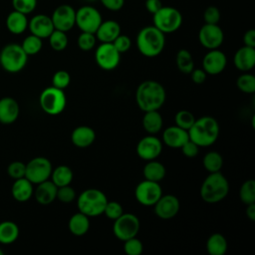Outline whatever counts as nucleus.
<instances>
[{
    "label": "nucleus",
    "mask_w": 255,
    "mask_h": 255,
    "mask_svg": "<svg viewBox=\"0 0 255 255\" xmlns=\"http://www.w3.org/2000/svg\"><path fill=\"white\" fill-rule=\"evenodd\" d=\"M161 195L162 189L159 182L147 179L140 181L134 189L135 199L138 203L144 206H153Z\"/></svg>",
    "instance_id": "12"
},
{
    "label": "nucleus",
    "mask_w": 255,
    "mask_h": 255,
    "mask_svg": "<svg viewBox=\"0 0 255 255\" xmlns=\"http://www.w3.org/2000/svg\"><path fill=\"white\" fill-rule=\"evenodd\" d=\"M96 35L94 33L82 32L77 40L78 47L83 51H91L96 46Z\"/></svg>",
    "instance_id": "41"
},
{
    "label": "nucleus",
    "mask_w": 255,
    "mask_h": 255,
    "mask_svg": "<svg viewBox=\"0 0 255 255\" xmlns=\"http://www.w3.org/2000/svg\"><path fill=\"white\" fill-rule=\"evenodd\" d=\"M239 196L241 201L246 205L255 203V181L253 179H248L242 183L239 190Z\"/></svg>",
    "instance_id": "38"
},
{
    "label": "nucleus",
    "mask_w": 255,
    "mask_h": 255,
    "mask_svg": "<svg viewBox=\"0 0 255 255\" xmlns=\"http://www.w3.org/2000/svg\"><path fill=\"white\" fill-rule=\"evenodd\" d=\"M162 125V117L157 111L144 112L142 117V127L146 132L149 134H155L161 129Z\"/></svg>",
    "instance_id": "29"
},
{
    "label": "nucleus",
    "mask_w": 255,
    "mask_h": 255,
    "mask_svg": "<svg viewBox=\"0 0 255 255\" xmlns=\"http://www.w3.org/2000/svg\"><path fill=\"white\" fill-rule=\"evenodd\" d=\"M124 213L122 205L117 201H108L104 210V214L112 220H116Z\"/></svg>",
    "instance_id": "46"
},
{
    "label": "nucleus",
    "mask_w": 255,
    "mask_h": 255,
    "mask_svg": "<svg viewBox=\"0 0 255 255\" xmlns=\"http://www.w3.org/2000/svg\"><path fill=\"white\" fill-rule=\"evenodd\" d=\"M14 10L23 14L32 13L37 6V0H12Z\"/></svg>",
    "instance_id": "44"
},
{
    "label": "nucleus",
    "mask_w": 255,
    "mask_h": 255,
    "mask_svg": "<svg viewBox=\"0 0 255 255\" xmlns=\"http://www.w3.org/2000/svg\"><path fill=\"white\" fill-rule=\"evenodd\" d=\"M71 139L74 145L78 147H88L95 141L96 132L88 126H80L72 131Z\"/></svg>",
    "instance_id": "24"
},
{
    "label": "nucleus",
    "mask_w": 255,
    "mask_h": 255,
    "mask_svg": "<svg viewBox=\"0 0 255 255\" xmlns=\"http://www.w3.org/2000/svg\"><path fill=\"white\" fill-rule=\"evenodd\" d=\"M70 82H71V76L67 71H64V70L57 71L52 78L53 87L61 90L66 89L70 85Z\"/></svg>",
    "instance_id": "43"
},
{
    "label": "nucleus",
    "mask_w": 255,
    "mask_h": 255,
    "mask_svg": "<svg viewBox=\"0 0 255 255\" xmlns=\"http://www.w3.org/2000/svg\"><path fill=\"white\" fill-rule=\"evenodd\" d=\"M203 20L206 24H218L220 11L216 6H208L203 12Z\"/></svg>",
    "instance_id": "48"
},
{
    "label": "nucleus",
    "mask_w": 255,
    "mask_h": 255,
    "mask_svg": "<svg viewBox=\"0 0 255 255\" xmlns=\"http://www.w3.org/2000/svg\"><path fill=\"white\" fill-rule=\"evenodd\" d=\"M11 192L15 200L19 202H25L31 198L34 192L33 183L26 177L15 179V182L11 188Z\"/></svg>",
    "instance_id": "26"
},
{
    "label": "nucleus",
    "mask_w": 255,
    "mask_h": 255,
    "mask_svg": "<svg viewBox=\"0 0 255 255\" xmlns=\"http://www.w3.org/2000/svg\"><path fill=\"white\" fill-rule=\"evenodd\" d=\"M121 34V25L115 20L102 21L95 35L101 43H113Z\"/></svg>",
    "instance_id": "22"
},
{
    "label": "nucleus",
    "mask_w": 255,
    "mask_h": 255,
    "mask_svg": "<svg viewBox=\"0 0 255 255\" xmlns=\"http://www.w3.org/2000/svg\"><path fill=\"white\" fill-rule=\"evenodd\" d=\"M39 103L42 108V110L51 116H56L61 114L67 104L66 95L64 93V90L55 88V87H49L46 88L40 95Z\"/></svg>",
    "instance_id": "8"
},
{
    "label": "nucleus",
    "mask_w": 255,
    "mask_h": 255,
    "mask_svg": "<svg viewBox=\"0 0 255 255\" xmlns=\"http://www.w3.org/2000/svg\"><path fill=\"white\" fill-rule=\"evenodd\" d=\"M189 75L191 76L192 82L197 85L204 83L207 76V74L204 72L203 69H193Z\"/></svg>",
    "instance_id": "52"
},
{
    "label": "nucleus",
    "mask_w": 255,
    "mask_h": 255,
    "mask_svg": "<svg viewBox=\"0 0 255 255\" xmlns=\"http://www.w3.org/2000/svg\"><path fill=\"white\" fill-rule=\"evenodd\" d=\"M237 88L246 94H253L255 92V77L251 74L244 73L236 80Z\"/></svg>",
    "instance_id": "39"
},
{
    "label": "nucleus",
    "mask_w": 255,
    "mask_h": 255,
    "mask_svg": "<svg viewBox=\"0 0 255 255\" xmlns=\"http://www.w3.org/2000/svg\"><path fill=\"white\" fill-rule=\"evenodd\" d=\"M50 46L55 51H63L68 46V37L66 32L54 29V31L51 33V35L48 37Z\"/></svg>",
    "instance_id": "36"
},
{
    "label": "nucleus",
    "mask_w": 255,
    "mask_h": 255,
    "mask_svg": "<svg viewBox=\"0 0 255 255\" xmlns=\"http://www.w3.org/2000/svg\"><path fill=\"white\" fill-rule=\"evenodd\" d=\"M42 46H43L42 39L33 35V34L27 36L21 44V47L23 48L24 52L28 56L36 55L37 53H39L42 49Z\"/></svg>",
    "instance_id": "37"
},
{
    "label": "nucleus",
    "mask_w": 255,
    "mask_h": 255,
    "mask_svg": "<svg viewBox=\"0 0 255 255\" xmlns=\"http://www.w3.org/2000/svg\"><path fill=\"white\" fill-rule=\"evenodd\" d=\"M54 28L63 32H68L75 26L76 10L69 4H61L51 16Z\"/></svg>",
    "instance_id": "14"
},
{
    "label": "nucleus",
    "mask_w": 255,
    "mask_h": 255,
    "mask_svg": "<svg viewBox=\"0 0 255 255\" xmlns=\"http://www.w3.org/2000/svg\"><path fill=\"white\" fill-rule=\"evenodd\" d=\"M246 215H247V217H248L251 221H254V220H255V203L247 204Z\"/></svg>",
    "instance_id": "55"
},
{
    "label": "nucleus",
    "mask_w": 255,
    "mask_h": 255,
    "mask_svg": "<svg viewBox=\"0 0 255 255\" xmlns=\"http://www.w3.org/2000/svg\"><path fill=\"white\" fill-rule=\"evenodd\" d=\"M188 139L189 136L187 130L177 126L166 128L162 133L163 143L172 148H180Z\"/></svg>",
    "instance_id": "20"
},
{
    "label": "nucleus",
    "mask_w": 255,
    "mask_h": 255,
    "mask_svg": "<svg viewBox=\"0 0 255 255\" xmlns=\"http://www.w3.org/2000/svg\"><path fill=\"white\" fill-rule=\"evenodd\" d=\"M175 62L178 70L182 74L189 75L194 69V61L191 53L186 49H181L177 52L175 57Z\"/></svg>",
    "instance_id": "34"
},
{
    "label": "nucleus",
    "mask_w": 255,
    "mask_h": 255,
    "mask_svg": "<svg viewBox=\"0 0 255 255\" xmlns=\"http://www.w3.org/2000/svg\"><path fill=\"white\" fill-rule=\"evenodd\" d=\"M154 213L160 219H171L177 215L180 203L176 196L172 194L161 195L154 203Z\"/></svg>",
    "instance_id": "17"
},
{
    "label": "nucleus",
    "mask_w": 255,
    "mask_h": 255,
    "mask_svg": "<svg viewBox=\"0 0 255 255\" xmlns=\"http://www.w3.org/2000/svg\"><path fill=\"white\" fill-rule=\"evenodd\" d=\"M85 1H87V2H95L97 0H85Z\"/></svg>",
    "instance_id": "56"
},
{
    "label": "nucleus",
    "mask_w": 255,
    "mask_h": 255,
    "mask_svg": "<svg viewBox=\"0 0 255 255\" xmlns=\"http://www.w3.org/2000/svg\"><path fill=\"white\" fill-rule=\"evenodd\" d=\"M3 253H4V252H3V251H2V250H1V249H0V255H2V254H3Z\"/></svg>",
    "instance_id": "57"
},
{
    "label": "nucleus",
    "mask_w": 255,
    "mask_h": 255,
    "mask_svg": "<svg viewBox=\"0 0 255 255\" xmlns=\"http://www.w3.org/2000/svg\"><path fill=\"white\" fill-rule=\"evenodd\" d=\"M90 217L83 214L82 212L75 213L69 220L68 227L69 231L75 236H83L90 229Z\"/></svg>",
    "instance_id": "28"
},
{
    "label": "nucleus",
    "mask_w": 255,
    "mask_h": 255,
    "mask_svg": "<svg viewBox=\"0 0 255 255\" xmlns=\"http://www.w3.org/2000/svg\"><path fill=\"white\" fill-rule=\"evenodd\" d=\"M7 172H8V175L14 179L25 177L26 164L21 161H13L8 165Z\"/></svg>",
    "instance_id": "47"
},
{
    "label": "nucleus",
    "mask_w": 255,
    "mask_h": 255,
    "mask_svg": "<svg viewBox=\"0 0 255 255\" xmlns=\"http://www.w3.org/2000/svg\"><path fill=\"white\" fill-rule=\"evenodd\" d=\"M174 121H175V126L185 130H188L193 125V123L195 122V118L189 111L181 110L176 113Z\"/></svg>",
    "instance_id": "40"
},
{
    "label": "nucleus",
    "mask_w": 255,
    "mask_h": 255,
    "mask_svg": "<svg viewBox=\"0 0 255 255\" xmlns=\"http://www.w3.org/2000/svg\"><path fill=\"white\" fill-rule=\"evenodd\" d=\"M153 26L163 34H170L177 31L182 24V15L174 7L162 6L152 15Z\"/></svg>",
    "instance_id": "7"
},
{
    "label": "nucleus",
    "mask_w": 255,
    "mask_h": 255,
    "mask_svg": "<svg viewBox=\"0 0 255 255\" xmlns=\"http://www.w3.org/2000/svg\"><path fill=\"white\" fill-rule=\"evenodd\" d=\"M202 163L205 170L209 173L218 172L223 166V158L219 152L209 151L204 155Z\"/></svg>",
    "instance_id": "35"
},
{
    "label": "nucleus",
    "mask_w": 255,
    "mask_h": 255,
    "mask_svg": "<svg viewBox=\"0 0 255 255\" xmlns=\"http://www.w3.org/2000/svg\"><path fill=\"white\" fill-rule=\"evenodd\" d=\"M162 7V3L160 0H145V9L148 13L154 14Z\"/></svg>",
    "instance_id": "54"
},
{
    "label": "nucleus",
    "mask_w": 255,
    "mask_h": 255,
    "mask_svg": "<svg viewBox=\"0 0 255 255\" xmlns=\"http://www.w3.org/2000/svg\"><path fill=\"white\" fill-rule=\"evenodd\" d=\"M73 171L67 165H59L54 170H52L51 177L52 182L57 186L61 187L64 185H69L73 180Z\"/></svg>",
    "instance_id": "33"
},
{
    "label": "nucleus",
    "mask_w": 255,
    "mask_h": 255,
    "mask_svg": "<svg viewBox=\"0 0 255 255\" xmlns=\"http://www.w3.org/2000/svg\"><path fill=\"white\" fill-rule=\"evenodd\" d=\"M243 43H244V46L255 48V30L254 29L247 30L244 33Z\"/></svg>",
    "instance_id": "53"
},
{
    "label": "nucleus",
    "mask_w": 255,
    "mask_h": 255,
    "mask_svg": "<svg viewBox=\"0 0 255 255\" xmlns=\"http://www.w3.org/2000/svg\"><path fill=\"white\" fill-rule=\"evenodd\" d=\"M198 40L208 50L218 49L224 41V33L218 24L204 23L198 32Z\"/></svg>",
    "instance_id": "15"
},
{
    "label": "nucleus",
    "mask_w": 255,
    "mask_h": 255,
    "mask_svg": "<svg viewBox=\"0 0 255 255\" xmlns=\"http://www.w3.org/2000/svg\"><path fill=\"white\" fill-rule=\"evenodd\" d=\"M28 28H29L31 34H33L41 39L48 38L55 29L51 17L48 15H45V14L35 15L28 22Z\"/></svg>",
    "instance_id": "19"
},
{
    "label": "nucleus",
    "mask_w": 255,
    "mask_h": 255,
    "mask_svg": "<svg viewBox=\"0 0 255 255\" xmlns=\"http://www.w3.org/2000/svg\"><path fill=\"white\" fill-rule=\"evenodd\" d=\"M166 93L161 84L147 80L139 84L135 92V101L142 112L158 111L165 102Z\"/></svg>",
    "instance_id": "1"
},
{
    "label": "nucleus",
    "mask_w": 255,
    "mask_h": 255,
    "mask_svg": "<svg viewBox=\"0 0 255 255\" xmlns=\"http://www.w3.org/2000/svg\"><path fill=\"white\" fill-rule=\"evenodd\" d=\"M103 6L110 11H119L125 5V0H100Z\"/></svg>",
    "instance_id": "51"
},
{
    "label": "nucleus",
    "mask_w": 255,
    "mask_h": 255,
    "mask_svg": "<svg viewBox=\"0 0 255 255\" xmlns=\"http://www.w3.org/2000/svg\"><path fill=\"white\" fill-rule=\"evenodd\" d=\"M162 150L161 140L150 134L142 137L136 145V153L139 158L148 161L156 159Z\"/></svg>",
    "instance_id": "16"
},
{
    "label": "nucleus",
    "mask_w": 255,
    "mask_h": 255,
    "mask_svg": "<svg viewBox=\"0 0 255 255\" xmlns=\"http://www.w3.org/2000/svg\"><path fill=\"white\" fill-rule=\"evenodd\" d=\"M27 61L28 55L19 44H8L0 52V65L8 73L20 72L26 66Z\"/></svg>",
    "instance_id": "6"
},
{
    "label": "nucleus",
    "mask_w": 255,
    "mask_h": 255,
    "mask_svg": "<svg viewBox=\"0 0 255 255\" xmlns=\"http://www.w3.org/2000/svg\"><path fill=\"white\" fill-rule=\"evenodd\" d=\"M189 139L199 147L212 145L219 135V125L212 117H201L195 119L191 128L187 130Z\"/></svg>",
    "instance_id": "2"
},
{
    "label": "nucleus",
    "mask_w": 255,
    "mask_h": 255,
    "mask_svg": "<svg viewBox=\"0 0 255 255\" xmlns=\"http://www.w3.org/2000/svg\"><path fill=\"white\" fill-rule=\"evenodd\" d=\"M113 45L115 46V48L122 54V53H126L127 51H128L131 47V40L129 37H128L127 35H122L120 34L113 42Z\"/></svg>",
    "instance_id": "49"
},
{
    "label": "nucleus",
    "mask_w": 255,
    "mask_h": 255,
    "mask_svg": "<svg viewBox=\"0 0 255 255\" xmlns=\"http://www.w3.org/2000/svg\"><path fill=\"white\" fill-rule=\"evenodd\" d=\"M114 221V234L121 241L135 237L139 231V219L132 213H123Z\"/></svg>",
    "instance_id": "9"
},
{
    "label": "nucleus",
    "mask_w": 255,
    "mask_h": 255,
    "mask_svg": "<svg viewBox=\"0 0 255 255\" xmlns=\"http://www.w3.org/2000/svg\"><path fill=\"white\" fill-rule=\"evenodd\" d=\"M142 173H143L144 179L159 182L164 178L166 170L162 163H160L155 159H152V160H148L147 163L144 165Z\"/></svg>",
    "instance_id": "30"
},
{
    "label": "nucleus",
    "mask_w": 255,
    "mask_h": 255,
    "mask_svg": "<svg viewBox=\"0 0 255 255\" xmlns=\"http://www.w3.org/2000/svg\"><path fill=\"white\" fill-rule=\"evenodd\" d=\"M124 251L127 255H140L143 251V245L135 236L124 241Z\"/></svg>",
    "instance_id": "42"
},
{
    "label": "nucleus",
    "mask_w": 255,
    "mask_h": 255,
    "mask_svg": "<svg viewBox=\"0 0 255 255\" xmlns=\"http://www.w3.org/2000/svg\"><path fill=\"white\" fill-rule=\"evenodd\" d=\"M181 152L186 156V157H194L198 154V150H199V146L194 143L193 141H191L190 139H188L181 147Z\"/></svg>",
    "instance_id": "50"
},
{
    "label": "nucleus",
    "mask_w": 255,
    "mask_h": 255,
    "mask_svg": "<svg viewBox=\"0 0 255 255\" xmlns=\"http://www.w3.org/2000/svg\"><path fill=\"white\" fill-rule=\"evenodd\" d=\"M102 21L103 18L100 11L91 5L82 6L76 10L75 26H77L82 32L95 34Z\"/></svg>",
    "instance_id": "10"
},
{
    "label": "nucleus",
    "mask_w": 255,
    "mask_h": 255,
    "mask_svg": "<svg viewBox=\"0 0 255 255\" xmlns=\"http://www.w3.org/2000/svg\"><path fill=\"white\" fill-rule=\"evenodd\" d=\"M234 66L242 72H248L255 66V48L243 46L234 54Z\"/></svg>",
    "instance_id": "21"
},
{
    "label": "nucleus",
    "mask_w": 255,
    "mask_h": 255,
    "mask_svg": "<svg viewBox=\"0 0 255 255\" xmlns=\"http://www.w3.org/2000/svg\"><path fill=\"white\" fill-rule=\"evenodd\" d=\"M28 22L26 14L13 10L6 18V27L10 33L19 35L26 31L28 28Z\"/></svg>",
    "instance_id": "27"
},
{
    "label": "nucleus",
    "mask_w": 255,
    "mask_h": 255,
    "mask_svg": "<svg viewBox=\"0 0 255 255\" xmlns=\"http://www.w3.org/2000/svg\"><path fill=\"white\" fill-rule=\"evenodd\" d=\"M164 35L153 25L140 29L136 36V47L139 53L147 58L158 56L165 46Z\"/></svg>",
    "instance_id": "3"
},
{
    "label": "nucleus",
    "mask_w": 255,
    "mask_h": 255,
    "mask_svg": "<svg viewBox=\"0 0 255 255\" xmlns=\"http://www.w3.org/2000/svg\"><path fill=\"white\" fill-rule=\"evenodd\" d=\"M227 65V58L225 54L218 50H209L203 57L202 67L207 75H218L222 73Z\"/></svg>",
    "instance_id": "18"
},
{
    "label": "nucleus",
    "mask_w": 255,
    "mask_h": 255,
    "mask_svg": "<svg viewBox=\"0 0 255 255\" xmlns=\"http://www.w3.org/2000/svg\"><path fill=\"white\" fill-rule=\"evenodd\" d=\"M227 241L222 234H212L206 242V250L209 255H224L227 251Z\"/></svg>",
    "instance_id": "31"
},
{
    "label": "nucleus",
    "mask_w": 255,
    "mask_h": 255,
    "mask_svg": "<svg viewBox=\"0 0 255 255\" xmlns=\"http://www.w3.org/2000/svg\"><path fill=\"white\" fill-rule=\"evenodd\" d=\"M20 113V108L16 100L5 97L0 100V123L9 125L14 123Z\"/></svg>",
    "instance_id": "23"
},
{
    "label": "nucleus",
    "mask_w": 255,
    "mask_h": 255,
    "mask_svg": "<svg viewBox=\"0 0 255 255\" xmlns=\"http://www.w3.org/2000/svg\"><path fill=\"white\" fill-rule=\"evenodd\" d=\"M95 60L100 68L106 71L116 69L121 61V53L113 43H102L95 52Z\"/></svg>",
    "instance_id": "13"
},
{
    "label": "nucleus",
    "mask_w": 255,
    "mask_h": 255,
    "mask_svg": "<svg viewBox=\"0 0 255 255\" xmlns=\"http://www.w3.org/2000/svg\"><path fill=\"white\" fill-rule=\"evenodd\" d=\"M19 236V227L13 221H3L0 223V243L11 244Z\"/></svg>",
    "instance_id": "32"
},
{
    "label": "nucleus",
    "mask_w": 255,
    "mask_h": 255,
    "mask_svg": "<svg viewBox=\"0 0 255 255\" xmlns=\"http://www.w3.org/2000/svg\"><path fill=\"white\" fill-rule=\"evenodd\" d=\"M57 190L58 187L52 182V180H45L37 184V188L35 190V198L40 204H50L56 199Z\"/></svg>",
    "instance_id": "25"
},
{
    "label": "nucleus",
    "mask_w": 255,
    "mask_h": 255,
    "mask_svg": "<svg viewBox=\"0 0 255 255\" xmlns=\"http://www.w3.org/2000/svg\"><path fill=\"white\" fill-rule=\"evenodd\" d=\"M108 198L106 194L96 188L84 190L77 199V206L80 212L88 217H96L104 213Z\"/></svg>",
    "instance_id": "5"
},
{
    "label": "nucleus",
    "mask_w": 255,
    "mask_h": 255,
    "mask_svg": "<svg viewBox=\"0 0 255 255\" xmlns=\"http://www.w3.org/2000/svg\"><path fill=\"white\" fill-rule=\"evenodd\" d=\"M229 192V183L220 172H212L202 182L200 196L207 203H217L223 200Z\"/></svg>",
    "instance_id": "4"
},
{
    "label": "nucleus",
    "mask_w": 255,
    "mask_h": 255,
    "mask_svg": "<svg viewBox=\"0 0 255 255\" xmlns=\"http://www.w3.org/2000/svg\"><path fill=\"white\" fill-rule=\"evenodd\" d=\"M51 161L43 156L34 157L26 164L25 177L33 184H38L48 180L52 173Z\"/></svg>",
    "instance_id": "11"
},
{
    "label": "nucleus",
    "mask_w": 255,
    "mask_h": 255,
    "mask_svg": "<svg viewBox=\"0 0 255 255\" xmlns=\"http://www.w3.org/2000/svg\"><path fill=\"white\" fill-rule=\"evenodd\" d=\"M56 198L63 203H70L76 198V191L70 184L58 187Z\"/></svg>",
    "instance_id": "45"
}]
</instances>
